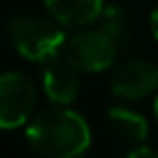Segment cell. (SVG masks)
Instances as JSON below:
<instances>
[{"label": "cell", "mask_w": 158, "mask_h": 158, "mask_svg": "<svg viewBox=\"0 0 158 158\" xmlns=\"http://www.w3.org/2000/svg\"><path fill=\"white\" fill-rule=\"evenodd\" d=\"M106 121L113 134L130 145H143L149 136L147 119L130 106H110L106 113Z\"/></svg>", "instance_id": "cell-8"}, {"label": "cell", "mask_w": 158, "mask_h": 158, "mask_svg": "<svg viewBox=\"0 0 158 158\" xmlns=\"http://www.w3.org/2000/svg\"><path fill=\"white\" fill-rule=\"evenodd\" d=\"M41 85H44L46 98L52 104L69 106L80 93V72L61 54L44 63Z\"/></svg>", "instance_id": "cell-6"}, {"label": "cell", "mask_w": 158, "mask_h": 158, "mask_svg": "<svg viewBox=\"0 0 158 158\" xmlns=\"http://www.w3.org/2000/svg\"><path fill=\"white\" fill-rule=\"evenodd\" d=\"M108 87L119 100H143L158 91V65L147 59H130L113 67Z\"/></svg>", "instance_id": "cell-5"}, {"label": "cell", "mask_w": 158, "mask_h": 158, "mask_svg": "<svg viewBox=\"0 0 158 158\" xmlns=\"http://www.w3.org/2000/svg\"><path fill=\"white\" fill-rule=\"evenodd\" d=\"M48 15L63 26L80 28L95 24L104 11V0H44Z\"/></svg>", "instance_id": "cell-7"}, {"label": "cell", "mask_w": 158, "mask_h": 158, "mask_svg": "<svg viewBox=\"0 0 158 158\" xmlns=\"http://www.w3.org/2000/svg\"><path fill=\"white\" fill-rule=\"evenodd\" d=\"M154 117H156V121H158V95H156V100H154Z\"/></svg>", "instance_id": "cell-12"}, {"label": "cell", "mask_w": 158, "mask_h": 158, "mask_svg": "<svg viewBox=\"0 0 158 158\" xmlns=\"http://www.w3.org/2000/svg\"><path fill=\"white\" fill-rule=\"evenodd\" d=\"M119 48L121 46L98 26L91 31L76 33L72 39H67L63 56L80 74H100L115 65Z\"/></svg>", "instance_id": "cell-3"}, {"label": "cell", "mask_w": 158, "mask_h": 158, "mask_svg": "<svg viewBox=\"0 0 158 158\" xmlns=\"http://www.w3.org/2000/svg\"><path fill=\"white\" fill-rule=\"evenodd\" d=\"M98 24L119 46H126L132 37V24H130V18H128L126 9L121 5H106L100 20H98Z\"/></svg>", "instance_id": "cell-9"}, {"label": "cell", "mask_w": 158, "mask_h": 158, "mask_svg": "<svg viewBox=\"0 0 158 158\" xmlns=\"http://www.w3.org/2000/svg\"><path fill=\"white\" fill-rule=\"evenodd\" d=\"M35 82L22 72H5L0 78V126L15 130L35 117Z\"/></svg>", "instance_id": "cell-4"}, {"label": "cell", "mask_w": 158, "mask_h": 158, "mask_svg": "<svg viewBox=\"0 0 158 158\" xmlns=\"http://www.w3.org/2000/svg\"><path fill=\"white\" fill-rule=\"evenodd\" d=\"M149 31L154 35V39L158 41V5L154 7V11L149 13Z\"/></svg>", "instance_id": "cell-11"}, {"label": "cell", "mask_w": 158, "mask_h": 158, "mask_svg": "<svg viewBox=\"0 0 158 158\" xmlns=\"http://www.w3.org/2000/svg\"><path fill=\"white\" fill-rule=\"evenodd\" d=\"M126 158H158V152H154L152 147H145V145H134V149Z\"/></svg>", "instance_id": "cell-10"}, {"label": "cell", "mask_w": 158, "mask_h": 158, "mask_svg": "<svg viewBox=\"0 0 158 158\" xmlns=\"http://www.w3.org/2000/svg\"><path fill=\"white\" fill-rule=\"evenodd\" d=\"M9 39L20 56L31 63H48L63 54L67 35L52 15H15L7 24Z\"/></svg>", "instance_id": "cell-2"}, {"label": "cell", "mask_w": 158, "mask_h": 158, "mask_svg": "<svg viewBox=\"0 0 158 158\" xmlns=\"http://www.w3.org/2000/svg\"><path fill=\"white\" fill-rule=\"evenodd\" d=\"M26 141L41 158H80L91 145V128L80 113L56 104L26 123Z\"/></svg>", "instance_id": "cell-1"}]
</instances>
